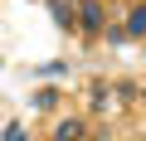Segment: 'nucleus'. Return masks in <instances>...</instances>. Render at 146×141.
I'll return each instance as SVG.
<instances>
[{"instance_id": "nucleus-2", "label": "nucleus", "mask_w": 146, "mask_h": 141, "mask_svg": "<svg viewBox=\"0 0 146 141\" xmlns=\"http://www.w3.org/2000/svg\"><path fill=\"white\" fill-rule=\"evenodd\" d=\"M49 15L58 29H78V5H68V0H49Z\"/></svg>"}, {"instance_id": "nucleus-1", "label": "nucleus", "mask_w": 146, "mask_h": 141, "mask_svg": "<svg viewBox=\"0 0 146 141\" xmlns=\"http://www.w3.org/2000/svg\"><path fill=\"white\" fill-rule=\"evenodd\" d=\"M78 29L88 39H98L107 29V15H102V0H78Z\"/></svg>"}, {"instance_id": "nucleus-4", "label": "nucleus", "mask_w": 146, "mask_h": 141, "mask_svg": "<svg viewBox=\"0 0 146 141\" xmlns=\"http://www.w3.org/2000/svg\"><path fill=\"white\" fill-rule=\"evenodd\" d=\"M146 34V5H131V15H127V39H141Z\"/></svg>"}, {"instance_id": "nucleus-3", "label": "nucleus", "mask_w": 146, "mask_h": 141, "mask_svg": "<svg viewBox=\"0 0 146 141\" xmlns=\"http://www.w3.org/2000/svg\"><path fill=\"white\" fill-rule=\"evenodd\" d=\"M83 136H88L83 117H63V122L54 126V141H83Z\"/></svg>"}, {"instance_id": "nucleus-6", "label": "nucleus", "mask_w": 146, "mask_h": 141, "mask_svg": "<svg viewBox=\"0 0 146 141\" xmlns=\"http://www.w3.org/2000/svg\"><path fill=\"white\" fill-rule=\"evenodd\" d=\"M5 141H25V126H5Z\"/></svg>"}, {"instance_id": "nucleus-5", "label": "nucleus", "mask_w": 146, "mask_h": 141, "mask_svg": "<svg viewBox=\"0 0 146 141\" xmlns=\"http://www.w3.org/2000/svg\"><path fill=\"white\" fill-rule=\"evenodd\" d=\"M29 102H34V107H58V93H54V88H39Z\"/></svg>"}]
</instances>
